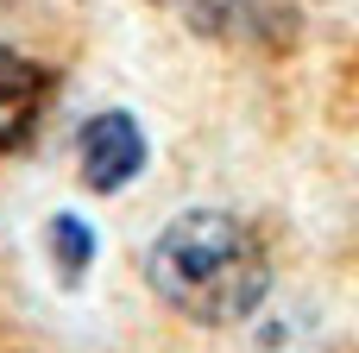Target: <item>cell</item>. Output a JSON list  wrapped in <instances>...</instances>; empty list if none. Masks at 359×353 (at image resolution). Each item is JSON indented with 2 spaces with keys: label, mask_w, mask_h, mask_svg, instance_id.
<instances>
[{
  "label": "cell",
  "mask_w": 359,
  "mask_h": 353,
  "mask_svg": "<svg viewBox=\"0 0 359 353\" xmlns=\"http://www.w3.org/2000/svg\"><path fill=\"white\" fill-rule=\"evenodd\" d=\"M145 278L151 291L189 316V322H208V328H227V322H246L265 291H271V259L259 246V234L240 221V215H221V208H189L177 215L151 253H145Z\"/></svg>",
  "instance_id": "6da1fadb"
},
{
  "label": "cell",
  "mask_w": 359,
  "mask_h": 353,
  "mask_svg": "<svg viewBox=\"0 0 359 353\" xmlns=\"http://www.w3.org/2000/svg\"><path fill=\"white\" fill-rule=\"evenodd\" d=\"M76 164H82V183L88 189H126L139 171H145V133L133 114H95L76 139Z\"/></svg>",
  "instance_id": "7a4b0ae2"
},
{
  "label": "cell",
  "mask_w": 359,
  "mask_h": 353,
  "mask_svg": "<svg viewBox=\"0 0 359 353\" xmlns=\"http://www.w3.org/2000/svg\"><path fill=\"white\" fill-rule=\"evenodd\" d=\"M44 101H50L44 69L0 44V152H13V145L32 139V126L44 120Z\"/></svg>",
  "instance_id": "3957f363"
},
{
  "label": "cell",
  "mask_w": 359,
  "mask_h": 353,
  "mask_svg": "<svg viewBox=\"0 0 359 353\" xmlns=\"http://www.w3.org/2000/svg\"><path fill=\"white\" fill-rule=\"evenodd\" d=\"M88 253H95L88 227H82L76 215H57V221H50V259H57V272H63V278H82V272H88Z\"/></svg>",
  "instance_id": "277c9868"
},
{
  "label": "cell",
  "mask_w": 359,
  "mask_h": 353,
  "mask_svg": "<svg viewBox=\"0 0 359 353\" xmlns=\"http://www.w3.org/2000/svg\"><path fill=\"white\" fill-rule=\"evenodd\" d=\"M196 32H208V38H221V32H233L240 19H246V0H170Z\"/></svg>",
  "instance_id": "5b68a950"
}]
</instances>
